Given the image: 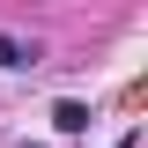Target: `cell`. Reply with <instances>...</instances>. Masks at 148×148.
<instances>
[{"label": "cell", "mask_w": 148, "mask_h": 148, "mask_svg": "<svg viewBox=\"0 0 148 148\" xmlns=\"http://www.w3.org/2000/svg\"><path fill=\"white\" fill-rule=\"evenodd\" d=\"M30 59H37V52L22 45V37H0V67H30Z\"/></svg>", "instance_id": "obj_2"}, {"label": "cell", "mask_w": 148, "mask_h": 148, "mask_svg": "<svg viewBox=\"0 0 148 148\" xmlns=\"http://www.w3.org/2000/svg\"><path fill=\"white\" fill-rule=\"evenodd\" d=\"M52 126H59V133H82V126H89V104L59 96V104H52Z\"/></svg>", "instance_id": "obj_1"}]
</instances>
